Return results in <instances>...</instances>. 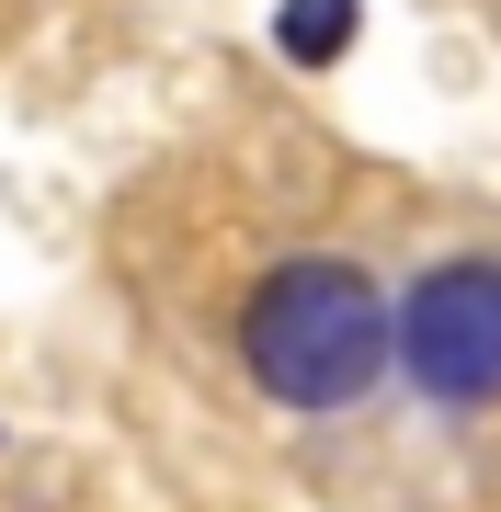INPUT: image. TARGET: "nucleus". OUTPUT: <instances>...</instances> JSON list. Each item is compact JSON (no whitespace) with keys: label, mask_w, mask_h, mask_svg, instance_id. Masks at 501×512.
<instances>
[{"label":"nucleus","mask_w":501,"mask_h":512,"mask_svg":"<svg viewBox=\"0 0 501 512\" xmlns=\"http://www.w3.org/2000/svg\"><path fill=\"white\" fill-rule=\"evenodd\" d=\"M240 365L285 410H353L388 376V296L353 262H331V251L274 262L251 285V308H240Z\"/></svg>","instance_id":"1"},{"label":"nucleus","mask_w":501,"mask_h":512,"mask_svg":"<svg viewBox=\"0 0 501 512\" xmlns=\"http://www.w3.org/2000/svg\"><path fill=\"white\" fill-rule=\"evenodd\" d=\"M388 353L433 410H501V262H433L388 308Z\"/></svg>","instance_id":"2"},{"label":"nucleus","mask_w":501,"mask_h":512,"mask_svg":"<svg viewBox=\"0 0 501 512\" xmlns=\"http://www.w3.org/2000/svg\"><path fill=\"white\" fill-rule=\"evenodd\" d=\"M353 23H365L353 0H285V12H274V46L297 57V69H331V57L353 46Z\"/></svg>","instance_id":"3"}]
</instances>
